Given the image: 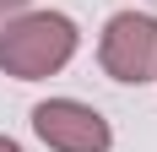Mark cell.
Masks as SVG:
<instances>
[{"label":"cell","mask_w":157,"mask_h":152,"mask_svg":"<svg viewBox=\"0 0 157 152\" xmlns=\"http://www.w3.org/2000/svg\"><path fill=\"white\" fill-rule=\"evenodd\" d=\"M98 65L114 82H152L157 76V16L152 11H114L98 38Z\"/></svg>","instance_id":"obj_2"},{"label":"cell","mask_w":157,"mask_h":152,"mask_svg":"<svg viewBox=\"0 0 157 152\" xmlns=\"http://www.w3.org/2000/svg\"><path fill=\"white\" fill-rule=\"evenodd\" d=\"M33 130L54 152H109V141H114L109 120L92 103H76V98H49V103H38L33 109Z\"/></svg>","instance_id":"obj_3"},{"label":"cell","mask_w":157,"mask_h":152,"mask_svg":"<svg viewBox=\"0 0 157 152\" xmlns=\"http://www.w3.org/2000/svg\"><path fill=\"white\" fill-rule=\"evenodd\" d=\"M0 152H22V147H16V141H11V136H0Z\"/></svg>","instance_id":"obj_5"},{"label":"cell","mask_w":157,"mask_h":152,"mask_svg":"<svg viewBox=\"0 0 157 152\" xmlns=\"http://www.w3.org/2000/svg\"><path fill=\"white\" fill-rule=\"evenodd\" d=\"M76 44H81V33H76L71 16H60V11H22L0 33V71L16 76V82L54 76V71L71 65Z\"/></svg>","instance_id":"obj_1"},{"label":"cell","mask_w":157,"mask_h":152,"mask_svg":"<svg viewBox=\"0 0 157 152\" xmlns=\"http://www.w3.org/2000/svg\"><path fill=\"white\" fill-rule=\"evenodd\" d=\"M27 11V0H0V22H11V16Z\"/></svg>","instance_id":"obj_4"}]
</instances>
